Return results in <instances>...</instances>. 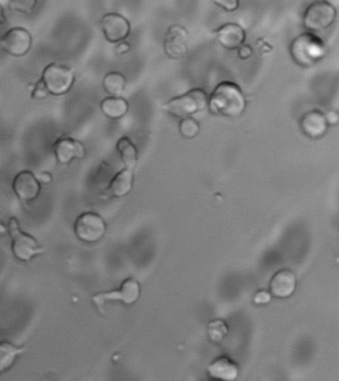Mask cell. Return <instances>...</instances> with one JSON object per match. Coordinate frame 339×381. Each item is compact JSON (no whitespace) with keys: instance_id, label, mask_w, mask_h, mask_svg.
I'll return each instance as SVG.
<instances>
[{"instance_id":"23","label":"cell","mask_w":339,"mask_h":381,"mask_svg":"<svg viewBox=\"0 0 339 381\" xmlns=\"http://www.w3.org/2000/svg\"><path fill=\"white\" fill-rule=\"evenodd\" d=\"M200 125L194 118L182 119L179 123V133L184 138H194L198 135Z\"/></svg>"},{"instance_id":"15","label":"cell","mask_w":339,"mask_h":381,"mask_svg":"<svg viewBox=\"0 0 339 381\" xmlns=\"http://www.w3.org/2000/svg\"><path fill=\"white\" fill-rule=\"evenodd\" d=\"M216 38L226 49L236 50L245 42L246 32L239 24L227 23L217 29Z\"/></svg>"},{"instance_id":"32","label":"cell","mask_w":339,"mask_h":381,"mask_svg":"<svg viewBox=\"0 0 339 381\" xmlns=\"http://www.w3.org/2000/svg\"><path fill=\"white\" fill-rule=\"evenodd\" d=\"M129 49H131V47H129V45L126 42H119V44L118 47H117V51H118L119 54H126V53H128Z\"/></svg>"},{"instance_id":"5","label":"cell","mask_w":339,"mask_h":381,"mask_svg":"<svg viewBox=\"0 0 339 381\" xmlns=\"http://www.w3.org/2000/svg\"><path fill=\"white\" fill-rule=\"evenodd\" d=\"M336 16L338 12L333 4L326 0H316L304 12V28L309 32H321L333 25Z\"/></svg>"},{"instance_id":"16","label":"cell","mask_w":339,"mask_h":381,"mask_svg":"<svg viewBox=\"0 0 339 381\" xmlns=\"http://www.w3.org/2000/svg\"><path fill=\"white\" fill-rule=\"evenodd\" d=\"M296 275L287 269L275 273L270 283V293L279 298L291 297L296 291Z\"/></svg>"},{"instance_id":"9","label":"cell","mask_w":339,"mask_h":381,"mask_svg":"<svg viewBox=\"0 0 339 381\" xmlns=\"http://www.w3.org/2000/svg\"><path fill=\"white\" fill-rule=\"evenodd\" d=\"M32 45V37L26 29L14 28L0 38V47L7 54L22 57L28 54Z\"/></svg>"},{"instance_id":"24","label":"cell","mask_w":339,"mask_h":381,"mask_svg":"<svg viewBox=\"0 0 339 381\" xmlns=\"http://www.w3.org/2000/svg\"><path fill=\"white\" fill-rule=\"evenodd\" d=\"M208 332L211 341L219 343V341H221L222 339L227 336V334H228V327H227L224 320H212V322H209Z\"/></svg>"},{"instance_id":"25","label":"cell","mask_w":339,"mask_h":381,"mask_svg":"<svg viewBox=\"0 0 339 381\" xmlns=\"http://www.w3.org/2000/svg\"><path fill=\"white\" fill-rule=\"evenodd\" d=\"M38 0H9V8L22 14H31L35 11Z\"/></svg>"},{"instance_id":"22","label":"cell","mask_w":339,"mask_h":381,"mask_svg":"<svg viewBox=\"0 0 339 381\" xmlns=\"http://www.w3.org/2000/svg\"><path fill=\"white\" fill-rule=\"evenodd\" d=\"M102 86L112 97H121L126 88V77L119 72H109L102 80Z\"/></svg>"},{"instance_id":"6","label":"cell","mask_w":339,"mask_h":381,"mask_svg":"<svg viewBox=\"0 0 339 381\" xmlns=\"http://www.w3.org/2000/svg\"><path fill=\"white\" fill-rule=\"evenodd\" d=\"M41 80L49 94L61 96L68 93L72 88L75 77L69 67L53 63L44 69Z\"/></svg>"},{"instance_id":"33","label":"cell","mask_w":339,"mask_h":381,"mask_svg":"<svg viewBox=\"0 0 339 381\" xmlns=\"http://www.w3.org/2000/svg\"><path fill=\"white\" fill-rule=\"evenodd\" d=\"M40 181L41 183H49L52 181V176H51V174H49V172H42V174H40Z\"/></svg>"},{"instance_id":"34","label":"cell","mask_w":339,"mask_h":381,"mask_svg":"<svg viewBox=\"0 0 339 381\" xmlns=\"http://www.w3.org/2000/svg\"><path fill=\"white\" fill-rule=\"evenodd\" d=\"M6 14H4V7L0 4V25L6 23Z\"/></svg>"},{"instance_id":"28","label":"cell","mask_w":339,"mask_h":381,"mask_svg":"<svg viewBox=\"0 0 339 381\" xmlns=\"http://www.w3.org/2000/svg\"><path fill=\"white\" fill-rule=\"evenodd\" d=\"M272 300V296L267 291H261L256 294L255 297H254V303L257 305H266L269 304Z\"/></svg>"},{"instance_id":"14","label":"cell","mask_w":339,"mask_h":381,"mask_svg":"<svg viewBox=\"0 0 339 381\" xmlns=\"http://www.w3.org/2000/svg\"><path fill=\"white\" fill-rule=\"evenodd\" d=\"M56 159L62 164H68L74 159H81L86 155L84 145L74 138H62L55 143Z\"/></svg>"},{"instance_id":"2","label":"cell","mask_w":339,"mask_h":381,"mask_svg":"<svg viewBox=\"0 0 339 381\" xmlns=\"http://www.w3.org/2000/svg\"><path fill=\"white\" fill-rule=\"evenodd\" d=\"M292 58L302 67H311L323 59L326 45L323 39L312 32L302 33L291 44Z\"/></svg>"},{"instance_id":"30","label":"cell","mask_w":339,"mask_h":381,"mask_svg":"<svg viewBox=\"0 0 339 381\" xmlns=\"http://www.w3.org/2000/svg\"><path fill=\"white\" fill-rule=\"evenodd\" d=\"M324 116H326V123H328V126H334L338 123L339 116L336 111H329L328 113L324 114Z\"/></svg>"},{"instance_id":"8","label":"cell","mask_w":339,"mask_h":381,"mask_svg":"<svg viewBox=\"0 0 339 381\" xmlns=\"http://www.w3.org/2000/svg\"><path fill=\"white\" fill-rule=\"evenodd\" d=\"M141 296V286L135 279H126L119 290L102 292L93 296L92 302L97 309L102 310V306L109 301H121L124 305L135 304Z\"/></svg>"},{"instance_id":"10","label":"cell","mask_w":339,"mask_h":381,"mask_svg":"<svg viewBox=\"0 0 339 381\" xmlns=\"http://www.w3.org/2000/svg\"><path fill=\"white\" fill-rule=\"evenodd\" d=\"M189 35L186 29L179 24H173L168 28L165 36V54L170 59H182L189 52Z\"/></svg>"},{"instance_id":"4","label":"cell","mask_w":339,"mask_h":381,"mask_svg":"<svg viewBox=\"0 0 339 381\" xmlns=\"http://www.w3.org/2000/svg\"><path fill=\"white\" fill-rule=\"evenodd\" d=\"M8 230L12 241V253L16 259L22 262H29L34 257L43 253L44 248L38 244L35 238L22 231L18 220L16 217L9 219Z\"/></svg>"},{"instance_id":"20","label":"cell","mask_w":339,"mask_h":381,"mask_svg":"<svg viewBox=\"0 0 339 381\" xmlns=\"http://www.w3.org/2000/svg\"><path fill=\"white\" fill-rule=\"evenodd\" d=\"M117 150L126 169H133L138 164V149L128 137L119 138L117 143Z\"/></svg>"},{"instance_id":"7","label":"cell","mask_w":339,"mask_h":381,"mask_svg":"<svg viewBox=\"0 0 339 381\" xmlns=\"http://www.w3.org/2000/svg\"><path fill=\"white\" fill-rule=\"evenodd\" d=\"M107 231V224L101 216L95 212L79 215L74 223V232L78 239L85 243H97Z\"/></svg>"},{"instance_id":"1","label":"cell","mask_w":339,"mask_h":381,"mask_svg":"<svg viewBox=\"0 0 339 381\" xmlns=\"http://www.w3.org/2000/svg\"><path fill=\"white\" fill-rule=\"evenodd\" d=\"M247 101L242 89L233 82L224 81L208 97V108L214 115L236 119L245 111Z\"/></svg>"},{"instance_id":"3","label":"cell","mask_w":339,"mask_h":381,"mask_svg":"<svg viewBox=\"0 0 339 381\" xmlns=\"http://www.w3.org/2000/svg\"><path fill=\"white\" fill-rule=\"evenodd\" d=\"M208 108V96L204 90L195 88L168 101L162 109L177 119L189 118Z\"/></svg>"},{"instance_id":"21","label":"cell","mask_w":339,"mask_h":381,"mask_svg":"<svg viewBox=\"0 0 339 381\" xmlns=\"http://www.w3.org/2000/svg\"><path fill=\"white\" fill-rule=\"evenodd\" d=\"M23 351L22 346H14L7 341L0 343V373L8 370Z\"/></svg>"},{"instance_id":"29","label":"cell","mask_w":339,"mask_h":381,"mask_svg":"<svg viewBox=\"0 0 339 381\" xmlns=\"http://www.w3.org/2000/svg\"><path fill=\"white\" fill-rule=\"evenodd\" d=\"M253 48L248 44H242L238 48V56L240 59L247 60L249 58L252 57Z\"/></svg>"},{"instance_id":"13","label":"cell","mask_w":339,"mask_h":381,"mask_svg":"<svg viewBox=\"0 0 339 381\" xmlns=\"http://www.w3.org/2000/svg\"><path fill=\"white\" fill-rule=\"evenodd\" d=\"M302 132L311 140H319L328 133V125L324 114L319 110H312L304 114L299 121Z\"/></svg>"},{"instance_id":"11","label":"cell","mask_w":339,"mask_h":381,"mask_svg":"<svg viewBox=\"0 0 339 381\" xmlns=\"http://www.w3.org/2000/svg\"><path fill=\"white\" fill-rule=\"evenodd\" d=\"M101 26L105 38L111 43L121 42L131 33V24L128 19L118 13H108L102 16Z\"/></svg>"},{"instance_id":"18","label":"cell","mask_w":339,"mask_h":381,"mask_svg":"<svg viewBox=\"0 0 339 381\" xmlns=\"http://www.w3.org/2000/svg\"><path fill=\"white\" fill-rule=\"evenodd\" d=\"M133 169H124L117 174L109 183V191L114 198H124L133 189Z\"/></svg>"},{"instance_id":"12","label":"cell","mask_w":339,"mask_h":381,"mask_svg":"<svg viewBox=\"0 0 339 381\" xmlns=\"http://www.w3.org/2000/svg\"><path fill=\"white\" fill-rule=\"evenodd\" d=\"M13 191L22 202H32L40 194L41 184L37 179L29 171L19 172L14 179Z\"/></svg>"},{"instance_id":"19","label":"cell","mask_w":339,"mask_h":381,"mask_svg":"<svg viewBox=\"0 0 339 381\" xmlns=\"http://www.w3.org/2000/svg\"><path fill=\"white\" fill-rule=\"evenodd\" d=\"M101 110L105 116L112 120H119L126 115L129 111V104L126 99L121 97H109L102 99Z\"/></svg>"},{"instance_id":"27","label":"cell","mask_w":339,"mask_h":381,"mask_svg":"<svg viewBox=\"0 0 339 381\" xmlns=\"http://www.w3.org/2000/svg\"><path fill=\"white\" fill-rule=\"evenodd\" d=\"M49 92L47 91V89H46L42 80H39L37 83L33 86L32 94H31L32 99H45L47 98Z\"/></svg>"},{"instance_id":"17","label":"cell","mask_w":339,"mask_h":381,"mask_svg":"<svg viewBox=\"0 0 339 381\" xmlns=\"http://www.w3.org/2000/svg\"><path fill=\"white\" fill-rule=\"evenodd\" d=\"M208 373L215 380L234 381L237 380L239 370L238 366L230 358L222 356L208 366Z\"/></svg>"},{"instance_id":"26","label":"cell","mask_w":339,"mask_h":381,"mask_svg":"<svg viewBox=\"0 0 339 381\" xmlns=\"http://www.w3.org/2000/svg\"><path fill=\"white\" fill-rule=\"evenodd\" d=\"M212 2L226 12L236 11L240 6V0H212Z\"/></svg>"},{"instance_id":"31","label":"cell","mask_w":339,"mask_h":381,"mask_svg":"<svg viewBox=\"0 0 339 381\" xmlns=\"http://www.w3.org/2000/svg\"><path fill=\"white\" fill-rule=\"evenodd\" d=\"M258 45L260 46V49L258 50L262 51V52L267 53L272 50V47H270L269 43L265 42L263 39H258Z\"/></svg>"},{"instance_id":"35","label":"cell","mask_w":339,"mask_h":381,"mask_svg":"<svg viewBox=\"0 0 339 381\" xmlns=\"http://www.w3.org/2000/svg\"><path fill=\"white\" fill-rule=\"evenodd\" d=\"M7 228L2 223H0V234H6Z\"/></svg>"}]
</instances>
